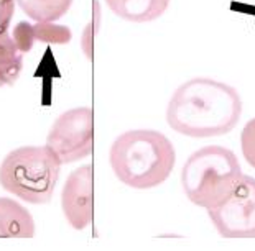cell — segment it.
<instances>
[{
    "label": "cell",
    "mask_w": 255,
    "mask_h": 251,
    "mask_svg": "<svg viewBox=\"0 0 255 251\" xmlns=\"http://www.w3.org/2000/svg\"><path fill=\"white\" fill-rule=\"evenodd\" d=\"M241 113L237 89L209 78H194L175 90L166 107V122L184 136L211 138L232 132Z\"/></svg>",
    "instance_id": "obj_1"
},
{
    "label": "cell",
    "mask_w": 255,
    "mask_h": 251,
    "mask_svg": "<svg viewBox=\"0 0 255 251\" xmlns=\"http://www.w3.org/2000/svg\"><path fill=\"white\" fill-rule=\"evenodd\" d=\"M109 161L122 184L153 189L170 177L176 153L168 136L156 130H128L112 143Z\"/></svg>",
    "instance_id": "obj_2"
},
{
    "label": "cell",
    "mask_w": 255,
    "mask_h": 251,
    "mask_svg": "<svg viewBox=\"0 0 255 251\" xmlns=\"http://www.w3.org/2000/svg\"><path fill=\"white\" fill-rule=\"evenodd\" d=\"M180 177L188 200L209 210L232 192L242 177V167L234 151L211 145L188 158Z\"/></svg>",
    "instance_id": "obj_3"
},
{
    "label": "cell",
    "mask_w": 255,
    "mask_h": 251,
    "mask_svg": "<svg viewBox=\"0 0 255 251\" xmlns=\"http://www.w3.org/2000/svg\"><path fill=\"white\" fill-rule=\"evenodd\" d=\"M61 163L48 146L10 151L0 165V184L28 204H48L55 192Z\"/></svg>",
    "instance_id": "obj_4"
},
{
    "label": "cell",
    "mask_w": 255,
    "mask_h": 251,
    "mask_svg": "<svg viewBox=\"0 0 255 251\" xmlns=\"http://www.w3.org/2000/svg\"><path fill=\"white\" fill-rule=\"evenodd\" d=\"M46 146L61 165H69L92 155L94 150L92 108L78 107L59 115L46 136Z\"/></svg>",
    "instance_id": "obj_5"
},
{
    "label": "cell",
    "mask_w": 255,
    "mask_h": 251,
    "mask_svg": "<svg viewBox=\"0 0 255 251\" xmlns=\"http://www.w3.org/2000/svg\"><path fill=\"white\" fill-rule=\"evenodd\" d=\"M208 215L221 237L255 238V177L242 174L232 192Z\"/></svg>",
    "instance_id": "obj_6"
},
{
    "label": "cell",
    "mask_w": 255,
    "mask_h": 251,
    "mask_svg": "<svg viewBox=\"0 0 255 251\" xmlns=\"http://www.w3.org/2000/svg\"><path fill=\"white\" fill-rule=\"evenodd\" d=\"M61 207L74 230H84L94 217V169L91 165L78 167L68 176L61 192Z\"/></svg>",
    "instance_id": "obj_7"
},
{
    "label": "cell",
    "mask_w": 255,
    "mask_h": 251,
    "mask_svg": "<svg viewBox=\"0 0 255 251\" xmlns=\"http://www.w3.org/2000/svg\"><path fill=\"white\" fill-rule=\"evenodd\" d=\"M12 38L20 53H28L35 41L66 45L71 41V30L63 25L41 23V21L31 25L28 21H20L13 28Z\"/></svg>",
    "instance_id": "obj_8"
},
{
    "label": "cell",
    "mask_w": 255,
    "mask_h": 251,
    "mask_svg": "<svg viewBox=\"0 0 255 251\" xmlns=\"http://www.w3.org/2000/svg\"><path fill=\"white\" fill-rule=\"evenodd\" d=\"M35 220L23 205L8 197H0V238H31Z\"/></svg>",
    "instance_id": "obj_9"
},
{
    "label": "cell",
    "mask_w": 255,
    "mask_h": 251,
    "mask_svg": "<svg viewBox=\"0 0 255 251\" xmlns=\"http://www.w3.org/2000/svg\"><path fill=\"white\" fill-rule=\"evenodd\" d=\"M117 17L135 23H146L166 12L170 0H106Z\"/></svg>",
    "instance_id": "obj_10"
},
{
    "label": "cell",
    "mask_w": 255,
    "mask_h": 251,
    "mask_svg": "<svg viewBox=\"0 0 255 251\" xmlns=\"http://www.w3.org/2000/svg\"><path fill=\"white\" fill-rule=\"evenodd\" d=\"M23 68V53L18 51L13 38L0 35V85H13Z\"/></svg>",
    "instance_id": "obj_11"
},
{
    "label": "cell",
    "mask_w": 255,
    "mask_h": 251,
    "mask_svg": "<svg viewBox=\"0 0 255 251\" xmlns=\"http://www.w3.org/2000/svg\"><path fill=\"white\" fill-rule=\"evenodd\" d=\"M17 2L31 20L51 23L68 12L73 0H17Z\"/></svg>",
    "instance_id": "obj_12"
},
{
    "label": "cell",
    "mask_w": 255,
    "mask_h": 251,
    "mask_svg": "<svg viewBox=\"0 0 255 251\" xmlns=\"http://www.w3.org/2000/svg\"><path fill=\"white\" fill-rule=\"evenodd\" d=\"M241 150L246 161L255 169V118L249 120L241 133Z\"/></svg>",
    "instance_id": "obj_13"
},
{
    "label": "cell",
    "mask_w": 255,
    "mask_h": 251,
    "mask_svg": "<svg viewBox=\"0 0 255 251\" xmlns=\"http://www.w3.org/2000/svg\"><path fill=\"white\" fill-rule=\"evenodd\" d=\"M15 0H0V35L7 33L10 20L13 17Z\"/></svg>",
    "instance_id": "obj_14"
}]
</instances>
